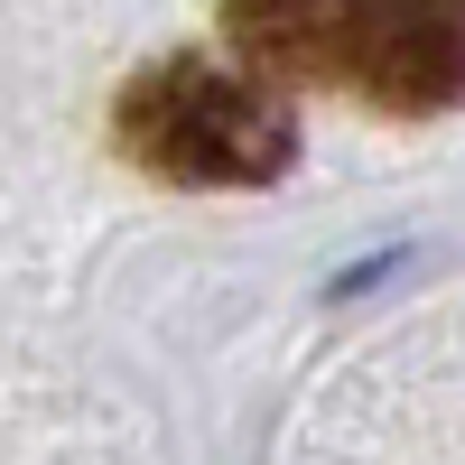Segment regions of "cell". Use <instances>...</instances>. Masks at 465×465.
Wrapping results in <instances>:
<instances>
[{
  "label": "cell",
  "instance_id": "cell-1",
  "mask_svg": "<svg viewBox=\"0 0 465 465\" xmlns=\"http://www.w3.org/2000/svg\"><path fill=\"white\" fill-rule=\"evenodd\" d=\"M223 37L252 56V74H298V84H344L372 112H456L465 103V10H363V0H317V10H232Z\"/></svg>",
  "mask_w": 465,
  "mask_h": 465
},
{
  "label": "cell",
  "instance_id": "cell-2",
  "mask_svg": "<svg viewBox=\"0 0 465 465\" xmlns=\"http://www.w3.org/2000/svg\"><path fill=\"white\" fill-rule=\"evenodd\" d=\"M122 149L168 186H270L298 159V112L280 84L214 56H159L112 112Z\"/></svg>",
  "mask_w": 465,
  "mask_h": 465
}]
</instances>
